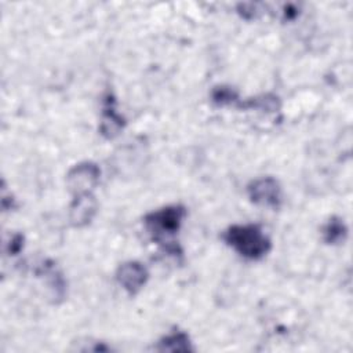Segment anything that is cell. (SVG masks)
Masks as SVG:
<instances>
[{"mask_svg": "<svg viewBox=\"0 0 353 353\" xmlns=\"http://www.w3.org/2000/svg\"><path fill=\"white\" fill-rule=\"evenodd\" d=\"M222 237L226 244L248 259H261L270 250L269 237L256 225H233Z\"/></svg>", "mask_w": 353, "mask_h": 353, "instance_id": "obj_1", "label": "cell"}, {"mask_svg": "<svg viewBox=\"0 0 353 353\" xmlns=\"http://www.w3.org/2000/svg\"><path fill=\"white\" fill-rule=\"evenodd\" d=\"M185 216H186L185 207L168 205L148 214L143 222L148 232L153 236L154 240L164 241L179 230Z\"/></svg>", "mask_w": 353, "mask_h": 353, "instance_id": "obj_2", "label": "cell"}, {"mask_svg": "<svg viewBox=\"0 0 353 353\" xmlns=\"http://www.w3.org/2000/svg\"><path fill=\"white\" fill-rule=\"evenodd\" d=\"M101 170L97 164L85 161L74 165L66 175V185L74 194L90 193L99 182Z\"/></svg>", "mask_w": 353, "mask_h": 353, "instance_id": "obj_3", "label": "cell"}, {"mask_svg": "<svg viewBox=\"0 0 353 353\" xmlns=\"http://www.w3.org/2000/svg\"><path fill=\"white\" fill-rule=\"evenodd\" d=\"M248 196L251 201L265 207H279L281 203V189L274 178L265 176L252 181L248 188Z\"/></svg>", "mask_w": 353, "mask_h": 353, "instance_id": "obj_4", "label": "cell"}, {"mask_svg": "<svg viewBox=\"0 0 353 353\" xmlns=\"http://www.w3.org/2000/svg\"><path fill=\"white\" fill-rule=\"evenodd\" d=\"M149 273L146 268L137 262V261H130L119 266L116 272V279L119 284L131 295L137 294L148 281Z\"/></svg>", "mask_w": 353, "mask_h": 353, "instance_id": "obj_5", "label": "cell"}, {"mask_svg": "<svg viewBox=\"0 0 353 353\" xmlns=\"http://www.w3.org/2000/svg\"><path fill=\"white\" fill-rule=\"evenodd\" d=\"M97 214V200L90 193L74 194L73 201L69 205V221L76 228L88 225Z\"/></svg>", "mask_w": 353, "mask_h": 353, "instance_id": "obj_6", "label": "cell"}, {"mask_svg": "<svg viewBox=\"0 0 353 353\" xmlns=\"http://www.w3.org/2000/svg\"><path fill=\"white\" fill-rule=\"evenodd\" d=\"M124 120L123 117L116 112L113 101L110 98L106 101V105L102 112V119H101V134L105 135L106 138H114L123 128Z\"/></svg>", "mask_w": 353, "mask_h": 353, "instance_id": "obj_7", "label": "cell"}, {"mask_svg": "<svg viewBox=\"0 0 353 353\" xmlns=\"http://www.w3.org/2000/svg\"><path fill=\"white\" fill-rule=\"evenodd\" d=\"M192 349V342L188 334L182 331H174L165 335L156 345V350L159 352H189Z\"/></svg>", "mask_w": 353, "mask_h": 353, "instance_id": "obj_8", "label": "cell"}, {"mask_svg": "<svg viewBox=\"0 0 353 353\" xmlns=\"http://www.w3.org/2000/svg\"><path fill=\"white\" fill-rule=\"evenodd\" d=\"M347 229L339 218H331L323 229L324 241L328 244H338L346 239Z\"/></svg>", "mask_w": 353, "mask_h": 353, "instance_id": "obj_9", "label": "cell"}, {"mask_svg": "<svg viewBox=\"0 0 353 353\" xmlns=\"http://www.w3.org/2000/svg\"><path fill=\"white\" fill-rule=\"evenodd\" d=\"M212 102L216 105H230L234 101H237V92L230 87H215L212 90Z\"/></svg>", "mask_w": 353, "mask_h": 353, "instance_id": "obj_10", "label": "cell"}, {"mask_svg": "<svg viewBox=\"0 0 353 353\" xmlns=\"http://www.w3.org/2000/svg\"><path fill=\"white\" fill-rule=\"evenodd\" d=\"M23 245V237L21 234H14L8 243V252L10 254H17L19 252V250L22 248Z\"/></svg>", "mask_w": 353, "mask_h": 353, "instance_id": "obj_11", "label": "cell"}]
</instances>
